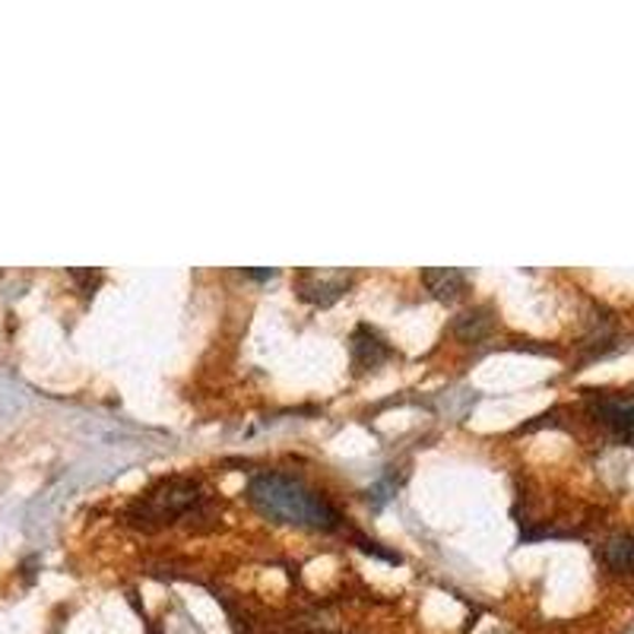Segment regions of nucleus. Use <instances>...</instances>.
I'll return each instance as SVG.
<instances>
[{
    "label": "nucleus",
    "instance_id": "obj_1",
    "mask_svg": "<svg viewBox=\"0 0 634 634\" xmlns=\"http://www.w3.org/2000/svg\"><path fill=\"white\" fill-rule=\"evenodd\" d=\"M248 502L251 507L277 524H292V527H308V530H340L343 514L330 505L321 492L304 485L295 476L286 473H257L248 482Z\"/></svg>",
    "mask_w": 634,
    "mask_h": 634
},
{
    "label": "nucleus",
    "instance_id": "obj_2",
    "mask_svg": "<svg viewBox=\"0 0 634 634\" xmlns=\"http://www.w3.org/2000/svg\"><path fill=\"white\" fill-rule=\"evenodd\" d=\"M197 502H201L197 482L172 476V480L159 482L152 492H147L143 498H137L130 505V520L143 530H155V527L172 524L181 514H187L191 507H197Z\"/></svg>",
    "mask_w": 634,
    "mask_h": 634
},
{
    "label": "nucleus",
    "instance_id": "obj_3",
    "mask_svg": "<svg viewBox=\"0 0 634 634\" xmlns=\"http://www.w3.org/2000/svg\"><path fill=\"white\" fill-rule=\"evenodd\" d=\"M346 289H350V277H346V273L302 270L299 279H295V292H299V299L308 304H321V308H327V304L336 302Z\"/></svg>",
    "mask_w": 634,
    "mask_h": 634
},
{
    "label": "nucleus",
    "instance_id": "obj_4",
    "mask_svg": "<svg viewBox=\"0 0 634 634\" xmlns=\"http://www.w3.org/2000/svg\"><path fill=\"white\" fill-rule=\"evenodd\" d=\"M597 419L606 426L622 444H632L634 448V404L632 400H622V397H597L593 404Z\"/></svg>",
    "mask_w": 634,
    "mask_h": 634
},
{
    "label": "nucleus",
    "instance_id": "obj_5",
    "mask_svg": "<svg viewBox=\"0 0 634 634\" xmlns=\"http://www.w3.org/2000/svg\"><path fill=\"white\" fill-rule=\"evenodd\" d=\"M350 350H353V368L355 372H368V368H378L380 362H387L394 350L387 346V340L380 336L378 330L362 324L355 327L353 340H350Z\"/></svg>",
    "mask_w": 634,
    "mask_h": 634
},
{
    "label": "nucleus",
    "instance_id": "obj_6",
    "mask_svg": "<svg viewBox=\"0 0 634 634\" xmlns=\"http://www.w3.org/2000/svg\"><path fill=\"white\" fill-rule=\"evenodd\" d=\"M422 282L429 286V292L434 299L451 302V299H456L463 292L466 277L460 270H454V267H438V270H422Z\"/></svg>",
    "mask_w": 634,
    "mask_h": 634
},
{
    "label": "nucleus",
    "instance_id": "obj_7",
    "mask_svg": "<svg viewBox=\"0 0 634 634\" xmlns=\"http://www.w3.org/2000/svg\"><path fill=\"white\" fill-rule=\"evenodd\" d=\"M603 561H606L609 571H615V574H632L634 571V536L632 533L612 536L606 546H603Z\"/></svg>",
    "mask_w": 634,
    "mask_h": 634
},
{
    "label": "nucleus",
    "instance_id": "obj_8",
    "mask_svg": "<svg viewBox=\"0 0 634 634\" xmlns=\"http://www.w3.org/2000/svg\"><path fill=\"white\" fill-rule=\"evenodd\" d=\"M454 333L463 340V343H480L492 333V318L488 311L482 308H473V311H463L454 321Z\"/></svg>",
    "mask_w": 634,
    "mask_h": 634
},
{
    "label": "nucleus",
    "instance_id": "obj_9",
    "mask_svg": "<svg viewBox=\"0 0 634 634\" xmlns=\"http://www.w3.org/2000/svg\"><path fill=\"white\" fill-rule=\"evenodd\" d=\"M245 277H251V279H273V277H277V270H245Z\"/></svg>",
    "mask_w": 634,
    "mask_h": 634
}]
</instances>
